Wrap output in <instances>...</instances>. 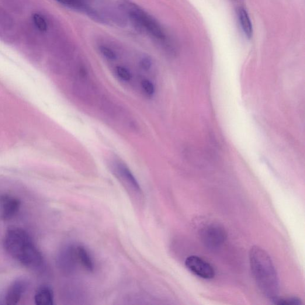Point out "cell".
<instances>
[{
    "label": "cell",
    "instance_id": "cell-1",
    "mask_svg": "<svg viewBox=\"0 0 305 305\" xmlns=\"http://www.w3.org/2000/svg\"><path fill=\"white\" fill-rule=\"evenodd\" d=\"M3 246L8 254L20 264L32 269H39L44 258L32 237L25 230L10 227L5 235Z\"/></svg>",
    "mask_w": 305,
    "mask_h": 305
},
{
    "label": "cell",
    "instance_id": "cell-2",
    "mask_svg": "<svg viewBox=\"0 0 305 305\" xmlns=\"http://www.w3.org/2000/svg\"><path fill=\"white\" fill-rule=\"evenodd\" d=\"M249 261L256 285L263 295L272 301L279 297L280 280L268 253L259 246H255L249 253Z\"/></svg>",
    "mask_w": 305,
    "mask_h": 305
},
{
    "label": "cell",
    "instance_id": "cell-3",
    "mask_svg": "<svg viewBox=\"0 0 305 305\" xmlns=\"http://www.w3.org/2000/svg\"><path fill=\"white\" fill-rule=\"evenodd\" d=\"M121 9L128 13L129 18H133L139 22L145 30L158 39H165L164 30L152 17L135 3L129 0H122L119 4Z\"/></svg>",
    "mask_w": 305,
    "mask_h": 305
},
{
    "label": "cell",
    "instance_id": "cell-4",
    "mask_svg": "<svg viewBox=\"0 0 305 305\" xmlns=\"http://www.w3.org/2000/svg\"><path fill=\"white\" fill-rule=\"evenodd\" d=\"M201 240L210 250H217L222 247L227 240V233L224 227L218 224H210L202 229Z\"/></svg>",
    "mask_w": 305,
    "mask_h": 305
},
{
    "label": "cell",
    "instance_id": "cell-5",
    "mask_svg": "<svg viewBox=\"0 0 305 305\" xmlns=\"http://www.w3.org/2000/svg\"><path fill=\"white\" fill-rule=\"evenodd\" d=\"M186 268L193 274L203 279H212L216 275L214 267L199 256H190L186 259Z\"/></svg>",
    "mask_w": 305,
    "mask_h": 305
},
{
    "label": "cell",
    "instance_id": "cell-6",
    "mask_svg": "<svg viewBox=\"0 0 305 305\" xmlns=\"http://www.w3.org/2000/svg\"><path fill=\"white\" fill-rule=\"evenodd\" d=\"M73 90L77 98L85 103H92L95 98V88L89 80V76L86 78H74Z\"/></svg>",
    "mask_w": 305,
    "mask_h": 305
},
{
    "label": "cell",
    "instance_id": "cell-7",
    "mask_svg": "<svg viewBox=\"0 0 305 305\" xmlns=\"http://www.w3.org/2000/svg\"><path fill=\"white\" fill-rule=\"evenodd\" d=\"M57 263L62 271L68 273L74 272L78 263L75 246H66L62 249L58 254Z\"/></svg>",
    "mask_w": 305,
    "mask_h": 305
},
{
    "label": "cell",
    "instance_id": "cell-8",
    "mask_svg": "<svg viewBox=\"0 0 305 305\" xmlns=\"http://www.w3.org/2000/svg\"><path fill=\"white\" fill-rule=\"evenodd\" d=\"M21 203L16 197L9 195L0 196V220L9 221L18 213Z\"/></svg>",
    "mask_w": 305,
    "mask_h": 305
},
{
    "label": "cell",
    "instance_id": "cell-9",
    "mask_svg": "<svg viewBox=\"0 0 305 305\" xmlns=\"http://www.w3.org/2000/svg\"><path fill=\"white\" fill-rule=\"evenodd\" d=\"M28 287V281L23 277L16 279L10 284L6 296L8 305L18 304Z\"/></svg>",
    "mask_w": 305,
    "mask_h": 305
},
{
    "label": "cell",
    "instance_id": "cell-10",
    "mask_svg": "<svg viewBox=\"0 0 305 305\" xmlns=\"http://www.w3.org/2000/svg\"><path fill=\"white\" fill-rule=\"evenodd\" d=\"M115 168L117 176L133 192L137 194L141 192L139 183L127 166L117 163Z\"/></svg>",
    "mask_w": 305,
    "mask_h": 305
},
{
    "label": "cell",
    "instance_id": "cell-11",
    "mask_svg": "<svg viewBox=\"0 0 305 305\" xmlns=\"http://www.w3.org/2000/svg\"><path fill=\"white\" fill-rule=\"evenodd\" d=\"M37 305H52L54 303V293L50 286L42 285L38 287L34 296Z\"/></svg>",
    "mask_w": 305,
    "mask_h": 305
},
{
    "label": "cell",
    "instance_id": "cell-12",
    "mask_svg": "<svg viewBox=\"0 0 305 305\" xmlns=\"http://www.w3.org/2000/svg\"><path fill=\"white\" fill-rule=\"evenodd\" d=\"M75 252L78 263L86 271L92 272L95 265L88 251L83 246H75Z\"/></svg>",
    "mask_w": 305,
    "mask_h": 305
},
{
    "label": "cell",
    "instance_id": "cell-13",
    "mask_svg": "<svg viewBox=\"0 0 305 305\" xmlns=\"http://www.w3.org/2000/svg\"><path fill=\"white\" fill-rule=\"evenodd\" d=\"M238 17L246 37L251 39L253 35V27L249 14L244 8H240L238 10Z\"/></svg>",
    "mask_w": 305,
    "mask_h": 305
},
{
    "label": "cell",
    "instance_id": "cell-14",
    "mask_svg": "<svg viewBox=\"0 0 305 305\" xmlns=\"http://www.w3.org/2000/svg\"><path fill=\"white\" fill-rule=\"evenodd\" d=\"M60 4L67 7L68 8L78 10L84 13L88 6L84 0H55Z\"/></svg>",
    "mask_w": 305,
    "mask_h": 305
},
{
    "label": "cell",
    "instance_id": "cell-15",
    "mask_svg": "<svg viewBox=\"0 0 305 305\" xmlns=\"http://www.w3.org/2000/svg\"><path fill=\"white\" fill-rule=\"evenodd\" d=\"M100 105L103 112L111 117L116 116L119 113L117 107L110 100L106 98H102L100 99Z\"/></svg>",
    "mask_w": 305,
    "mask_h": 305
},
{
    "label": "cell",
    "instance_id": "cell-16",
    "mask_svg": "<svg viewBox=\"0 0 305 305\" xmlns=\"http://www.w3.org/2000/svg\"><path fill=\"white\" fill-rule=\"evenodd\" d=\"M0 26L6 30L12 29L14 26V21L11 16L5 11L0 9Z\"/></svg>",
    "mask_w": 305,
    "mask_h": 305
},
{
    "label": "cell",
    "instance_id": "cell-17",
    "mask_svg": "<svg viewBox=\"0 0 305 305\" xmlns=\"http://www.w3.org/2000/svg\"><path fill=\"white\" fill-rule=\"evenodd\" d=\"M33 22L37 28L41 32H45L48 29V25L46 19L39 13H35L33 16Z\"/></svg>",
    "mask_w": 305,
    "mask_h": 305
},
{
    "label": "cell",
    "instance_id": "cell-18",
    "mask_svg": "<svg viewBox=\"0 0 305 305\" xmlns=\"http://www.w3.org/2000/svg\"><path fill=\"white\" fill-rule=\"evenodd\" d=\"M272 301L273 303L279 305H300L302 304L299 298L294 297L282 298V299L279 297Z\"/></svg>",
    "mask_w": 305,
    "mask_h": 305
},
{
    "label": "cell",
    "instance_id": "cell-19",
    "mask_svg": "<svg viewBox=\"0 0 305 305\" xmlns=\"http://www.w3.org/2000/svg\"><path fill=\"white\" fill-rule=\"evenodd\" d=\"M84 13H85L89 18L95 20L96 22L102 24L107 23L106 19L104 18L99 12H97L96 10L93 9L90 6H88L87 9H86Z\"/></svg>",
    "mask_w": 305,
    "mask_h": 305
},
{
    "label": "cell",
    "instance_id": "cell-20",
    "mask_svg": "<svg viewBox=\"0 0 305 305\" xmlns=\"http://www.w3.org/2000/svg\"><path fill=\"white\" fill-rule=\"evenodd\" d=\"M116 73L117 76L123 81H128L131 79V72L126 68L123 67H116Z\"/></svg>",
    "mask_w": 305,
    "mask_h": 305
},
{
    "label": "cell",
    "instance_id": "cell-21",
    "mask_svg": "<svg viewBox=\"0 0 305 305\" xmlns=\"http://www.w3.org/2000/svg\"><path fill=\"white\" fill-rule=\"evenodd\" d=\"M141 86L143 88L144 92L147 94L148 96L154 95L155 88L154 84L148 79H144L141 82Z\"/></svg>",
    "mask_w": 305,
    "mask_h": 305
},
{
    "label": "cell",
    "instance_id": "cell-22",
    "mask_svg": "<svg viewBox=\"0 0 305 305\" xmlns=\"http://www.w3.org/2000/svg\"><path fill=\"white\" fill-rule=\"evenodd\" d=\"M100 51L104 56L109 60H114L116 58V54L108 47L105 46L100 47Z\"/></svg>",
    "mask_w": 305,
    "mask_h": 305
},
{
    "label": "cell",
    "instance_id": "cell-23",
    "mask_svg": "<svg viewBox=\"0 0 305 305\" xmlns=\"http://www.w3.org/2000/svg\"><path fill=\"white\" fill-rule=\"evenodd\" d=\"M152 65V61L149 57L145 56L140 61V66L144 71H148Z\"/></svg>",
    "mask_w": 305,
    "mask_h": 305
}]
</instances>
